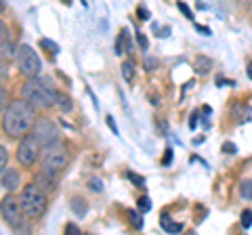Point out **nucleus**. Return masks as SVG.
<instances>
[{"label": "nucleus", "mask_w": 252, "mask_h": 235, "mask_svg": "<svg viewBox=\"0 0 252 235\" xmlns=\"http://www.w3.org/2000/svg\"><path fill=\"white\" fill-rule=\"evenodd\" d=\"M36 122V107L30 105L26 99H13L4 109L2 130L9 139H21L28 135Z\"/></svg>", "instance_id": "nucleus-1"}, {"label": "nucleus", "mask_w": 252, "mask_h": 235, "mask_svg": "<svg viewBox=\"0 0 252 235\" xmlns=\"http://www.w3.org/2000/svg\"><path fill=\"white\" fill-rule=\"evenodd\" d=\"M21 97L36 109H49L51 105H55V90H51L38 78H32L21 86Z\"/></svg>", "instance_id": "nucleus-2"}, {"label": "nucleus", "mask_w": 252, "mask_h": 235, "mask_svg": "<svg viewBox=\"0 0 252 235\" xmlns=\"http://www.w3.org/2000/svg\"><path fill=\"white\" fill-rule=\"evenodd\" d=\"M19 202H21V208L23 212L32 218H40L46 210V193L44 189H40L36 183H30L21 189L19 195Z\"/></svg>", "instance_id": "nucleus-3"}, {"label": "nucleus", "mask_w": 252, "mask_h": 235, "mask_svg": "<svg viewBox=\"0 0 252 235\" xmlns=\"http://www.w3.org/2000/svg\"><path fill=\"white\" fill-rule=\"evenodd\" d=\"M67 162H69V153L59 141H53V143L44 145V149H42V172H49V175L55 176L67 166Z\"/></svg>", "instance_id": "nucleus-4"}, {"label": "nucleus", "mask_w": 252, "mask_h": 235, "mask_svg": "<svg viewBox=\"0 0 252 235\" xmlns=\"http://www.w3.org/2000/svg\"><path fill=\"white\" fill-rule=\"evenodd\" d=\"M15 61H17V65H19V72L23 76H30V78H34L40 74V59H38V55L34 53V49H32L30 44H19L17 46V53H15Z\"/></svg>", "instance_id": "nucleus-5"}, {"label": "nucleus", "mask_w": 252, "mask_h": 235, "mask_svg": "<svg viewBox=\"0 0 252 235\" xmlns=\"http://www.w3.org/2000/svg\"><path fill=\"white\" fill-rule=\"evenodd\" d=\"M0 214H2L4 223L13 227V229H19L23 225V208H21V202L15 200L13 195H6V198L0 200Z\"/></svg>", "instance_id": "nucleus-6"}, {"label": "nucleus", "mask_w": 252, "mask_h": 235, "mask_svg": "<svg viewBox=\"0 0 252 235\" xmlns=\"http://www.w3.org/2000/svg\"><path fill=\"white\" fill-rule=\"evenodd\" d=\"M38 155H40V141L34 137V132L32 135H23L19 139V147H17V160L21 166H32Z\"/></svg>", "instance_id": "nucleus-7"}, {"label": "nucleus", "mask_w": 252, "mask_h": 235, "mask_svg": "<svg viewBox=\"0 0 252 235\" xmlns=\"http://www.w3.org/2000/svg\"><path fill=\"white\" fill-rule=\"evenodd\" d=\"M34 137L40 141V145H49L53 141H59V128L55 126V122H51L49 118H42V120H36L34 126H32Z\"/></svg>", "instance_id": "nucleus-8"}, {"label": "nucleus", "mask_w": 252, "mask_h": 235, "mask_svg": "<svg viewBox=\"0 0 252 235\" xmlns=\"http://www.w3.org/2000/svg\"><path fill=\"white\" fill-rule=\"evenodd\" d=\"M15 53H17V46L11 40V29L6 23L0 21V57L11 59V57H15Z\"/></svg>", "instance_id": "nucleus-9"}, {"label": "nucleus", "mask_w": 252, "mask_h": 235, "mask_svg": "<svg viewBox=\"0 0 252 235\" xmlns=\"http://www.w3.org/2000/svg\"><path fill=\"white\" fill-rule=\"evenodd\" d=\"M19 183H21V178L15 168H4V172L0 175V185H2L6 191H15L19 187Z\"/></svg>", "instance_id": "nucleus-10"}, {"label": "nucleus", "mask_w": 252, "mask_h": 235, "mask_svg": "<svg viewBox=\"0 0 252 235\" xmlns=\"http://www.w3.org/2000/svg\"><path fill=\"white\" fill-rule=\"evenodd\" d=\"M160 227H162V229L166 231V233H179L181 229H183V225H181V223H172L168 214H162V216H160Z\"/></svg>", "instance_id": "nucleus-11"}, {"label": "nucleus", "mask_w": 252, "mask_h": 235, "mask_svg": "<svg viewBox=\"0 0 252 235\" xmlns=\"http://www.w3.org/2000/svg\"><path fill=\"white\" fill-rule=\"evenodd\" d=\"M210 67H212L210 57H204V55H198V57L193 59V69H195L198 74H206Z\"/></svg>", "instance_id": "nucleus-12"}, {"label": "nucleus", "mask_w": 252, "mask_h": 235, "mask_svg": "<svg viewBox=\"0 0 252 235\" xmlns=\"http://www.w3.org/2000/svg\"><path fill=\"white\" fill-rule=\"evenodd\" d=\"M55 103H57L63 112H69V109H72V99L67 95H63V92H55Z\"/></svg>", "instance_id": "nucleus-13"}, {"label": "nucleus", "mask_w": 252, "mask_h": 235, "mask_svg": "<svg viewBox=\"0 0 252 235\" xmlns=\"http://www.w3.org/2000/svg\"><path fill=\"white\" fill-rule=\"evenodd\" d=\"M126 216H128V223L135 227V229H143V216H141L137 210H126Z\"/></svg>", "instance_id": "nucleus-14"}, {"label": "nucleus", "mask_w": 252, "mask_h": 235, "mask_svg": "<svg viewBox=\"0 0 252 235\" xmlns=\"http://www.w3.org/2000/svg\"><path fill=\"white\" fill-rule=\"evenodd\" d=\"M122 76L126 82L132 80V76H135V65H132V61H124L122 63Z\"/></svg>", "instance_id": "nucleus-15"}, {"label": "nucleus", "mask_w": 252, "mask_h": 235, "mask_svg": "<svg viewBox=\"0 0 252 235\" xmlns=\"http://www.w3.org/2000/svg\"><path fill=\"white\" fill-rule=\"evenodd\" d=\"M240 193L244 200H252V181L250 178H246L242 185H240Z\"/></svg>", "instance_id": "nucleus-16"}, {"label": "nucleus", "mask_w": 252, "mask_h": 235, "mask_svg": "<svg viewBox=\"0 0 252 235\" xmlns=\"http://www.w3.org/2000/svg\"><path fill=\"white\" fill-rule=\"evenodd\" d=\"M40 46H42V49L49 51L51 55H57V53H59V46L55 44L53 40H46V38H40Z\"/></svg>", "instance_id": "nucleus-17"}, {"label": "nucleus", "mask_w": 252, "mask_h": 235, "mask_svg": "<svg viewBox=\"0 0 252 235\" xmlns=\"http://www.w3.org/2000/svg\"><path fill=\"white\" fill-rule=\"evenodd\" d=\"M126 38H128V34H126V29H122V34L118 36V40H116V53H118V55H122V53H124V49H126V46H124V40H126Z\"/></svg>", "instance_id": "nucleus-18"}, {"label": "nucleus", "mask_w": 252, "mask_h": 235, "mask_svg": "<svg viewBox=\"0 0 252 235\" xmlns=\"http://www.w3.org/2000/svg\"><path fill=\"white\" fill-rule=\"evenodd\" d=\"M6 105H9V92H6L2 86H0V114H4Z\"/></svg>", "instance_id": "nucleus-19"}, {"label": "nucleus", "mask_w": 252, "mask_h": 235, "mask_svg": "<svg viewBox=\"0 0 252 235\" xmlns=\"http://www.w3.org/2000/svg\"><path fill=\"white\" fill-rule=\"evenodd\" d=\"M6 164H9V153H6V149H4L2 145H0V175H2V172H4Z\"/></svg>", "instance_id": "nucleus-20"}, {"label": "nucleus", "mask_w": 252, "mask_h": 235, "mask_svg": "<svg viewBox=\"0 0 252 235\" xmlns=\"http://www.w3.org/2000/svg\"><path fill=\"white\" fill-rule=\"evenodd\" d=\"M250 225H252V210H244L242 212V227L244 229H248Z\"/></svg>", "instance_id": "nucleus-21"}, {"label": "nucleus", "mask_w": 252, "mask_h": 235, "mask_svg": "<svg viewBox=\"0 0 252 235\" xmlns=\"http://www.w3.org/2000/svg\"><path fill=\"white\" fill-rule=\"evenodd\" d=\"M72 208L76 210L78 214H84L86 212V206H84V202H82V198H76L74 202H72Z\"/></svg>", "instance_id": "nucleus-22"}, {"label": "nucleus", "mask_w": 252, "mask_h": 235, "mask_svg": "<svg viewBox=\"0 0 252 235\" xmlns=\"http://www.w3.org/2000/svg\"><path fill=\"white\" fill-rule=\"evenodd\" d=\"M149 208H152V202H149L147 195H143V198H139V210H141V212H147Z\"/></svg>", "instance_id": "nucleus-23"}, {"label": "nucleus", "mask_w": 252, "mask_h": 235, "mask_svg": "<svg viewBox=\"0 0 252 235\" xmlns=\"http://www.w3.org/2000/svg\"><path fill=\"white\" fill-rule=\"evenodd\" d=\"M126 176H128L137 187H143V183H145V178H143V176H139V175H135V172H126Z\"/></svg>", "instance_id": "nucleus-24"}, {"label": "nucleus", "mask_w": 252, "mask_h": 235, "mask_svg": "<svg viewBox=\"0 0 252 235\" xmlns=\"http://www.w3.org/2000/svg\"><path fill=\"white\" fill-rule=\"evenodd\" d=\"M89 189H94V191H103V185H101L99 178H91V181H89Z\"/></svg>", "instance_id": "nucleus-25"}, {"label": "nucleus", "mask_w": 252, "mask_h": 235, "mask_svg": "<svg viewBox=\"0 0 252 235\" xmlns=\"http://www.w3.org/2000/svg\"><path fill=\"white\" fill-rule=\"evenodd\" d=\"M6 76H9V65L4 61H0V82L6 80Z\"/></svg>", "instance_id": "nucleus-26"}, {"label": "nucleus", "mask_w": 252, "mask_h": 235, "mask_svg": "<svg viewBox=\"0 0 252 235\" xmlns=\"http://www.w3.org/2000/svg\"><path fill=\"white\" fill-rule=\"evenodd\" d=\"M137 42H139V46H141V49H143V51L147 49V38H145L143 34H141V32L137 34Z\"/></svg>", "instance_id": "nucleus-27"}, {"label": "nucleus", "mask_w": 252, "mask_h": 235, "mask_svg": "<svg viewBox=\"0 0 252 235\" xmlns=\"http://www.w3.org/2000/svg\"><path fill=\"white\" fill-rule=\"evenodd\" d=\"M107 126L112 128V132H114V135H118V126H116V122H114V118H112V116L107 118Z\"/></svg>", "instance_id": "nucleus-28"}, {"label": "nucleus", "mask_w": 252, "mask_h": 235, "mask_svg": "<svg viewBox=\"0 0 252 235\" xmlns=\"http://www.w3.org/2000/svg\"><path fill=\"white\" fill-rule=\"evenodd\" d=\"M179 9H181V11H183V13H185V17H189V19H191V17H193V15H191V11H189V9H187V4H183V2H179Z\"/></svg>", "instance_id": "nucleus-29"}, {"label": "nucleus", "mask_w": 252, "mask_h": 235, "mask_svg": "<svg viewBox=\"0 0 252 235\" xmlns=\"http://www.w3.org/2000/svg\"><path fill=\"white\" fill-rule=\"evenodd\" d=\"M195 126H198V114H191V120H189V128H195Z\"/></svg>", "instance_id": "nucleus-30"}, {"label": "nucleus", "mask_w": 252, "mask_h": 235, "mask_svg": "<svg viewBox=\"0 0 252 235\" xmlns=\"http://www.w3.org/2000/svg\"><path fill=\"white\" fill-rule=\"evenodd\" d=\"M170 160H172V151L168 149V151H166V155H164V160H162V164H164V166H168V164H170Z\"/></svg>", "instance_id": "nucleus-31"}, {"label": "nucleus", "mask_w": 252, "mask_h": 235, "mask_svg": "<svg viewBox=\"0 0 252 235\" xmlns=\"http://www.w3.org/2000/svg\"><path fill=\"white\" fill-rule=\"evenodd\" d=\"M223 149H225V151H229V153H235V145H233V143H225V145H223Z\"/></svg>", "instance_id": "nucleus-32"}, {"label": "nucleus", "mask_w": 252, "mask_h": 235, "mask_svg": "<svg viewBox=\"0 0 252 235\" xmlns=\"http://www.w3.org/2000/svg\"><path fill=\"white\" fill-rule=\"evenodd\" d=\"M139 17H141V19H149V15H147L145 9H139Z\"/></svg>", "instance_id": "nucleus-33"}, {"label": "nucleus", "mask_w": 252, "mask_h": 235, "mask_svg": "<svg viewBox=\"0 0 252 235\" xmlns=\"http://www.w3.org/2000/svg\"><path fill=\"white\" fill-rule=\"evenodd\" d=\"M246 72H248V78H250V80H252V61H250V63H248V69H246Z\"/></svg>", "instance_id": "nucleus-34"}, {"label": "nucleus", "mask_w": 252, "mask_h": 235, "mask_svg": "<svg viewBox=\"0 0 252 235\" xmlns=\"http://www.w3.org/2000/svg\"><path fill=\"white\" fill-rule=\"evenodd\" d=\"M63 2H65V4H69V2H72V0H63Z\"/></svg>", "instance_id": "nucleus-35"}]
</instances>
